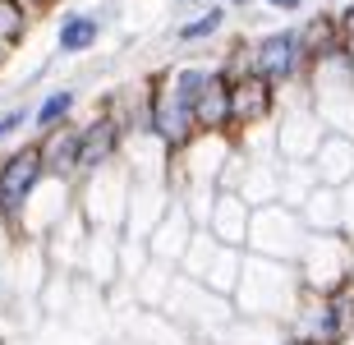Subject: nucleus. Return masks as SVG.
<instances>
[{
	"mask_svg": "<svg viewBox=\"0 0 354 345\" xmlns=\"http://www.w3.org/2000/svg\"><path fill=\"white\" fill-rule=\"evenodd\" d=\"M221 28H225V5H207L198 19L175 28V41H180V46H198V41H212Z\"/></svg>",
	"mask_w": 354,
	"mask_h": 345,
	"instance_id": "nucleus-12",
	"label": "nucleus"
},
{
	"mask_svg": "<svg viewBox=\"0 0 354 345\" xmlns=\"http://www.w3.org/2000/svg\"><path fill=\"white\" fill-rule=\"evenodd\" d=\"M189 5H212V0H189Z\"/></svg>",
	"mask_w": 354,
	"mask_h": 345,
	"instance_id": "nucleus-17",
	"label": "nucleus"
},
{
	"mask_svg": "<svg viewBox=\"0 0 354 345\" xmlns=\"http://www.w3.org/2000/svg\"><path fill=\"white\" fill-rule=\"evenodd\" d=\"M74 106H79V88H51V93L32 106V129L51 133V129H60V124H69V120H74Z\"/></svg>",
	"mask_w": 354,
	"mask_h": 345,
	"instance_id": "nucleus-11",
	"label": "nucleus"
},
{
	"mask_svg": "<svg viewBox=\"0 0 354 345\" xmlns=\"http://www.w3.org/2000/svg\"><path fill=\"white\" fill-rule=\"evenodd\" d=\"M143 129L166 157L184 152V147L198 138L194 111H189V102L171 88V69H161V74H152V79L143 83Z\"/></svg>",
	"mask_w": 354,
	"mask_h": 345,
	"instance_id": "nucleus-1",
	"label": "nucleus"
},
{
	"mask_svg": "<svg viewBox=\"0 0 354 345\" xmlns=\"http://www.w3.org/2000/svg\"><path fill=\"white\" fill-rule=\"evenodd\" d=\"M230 5H249V0H230Z\"/></svg>",
	"mask_w": 354,
	"mask_h": 345,
	"instance_id": "nucleus-18",
	"label": "nucleus"
},
{
	"mask_svg": "<svg viewBox=\"0 0 354 345\" xmlns=\"http://www.w3.org/2000/svg\"><path fill=\"white\" fill-rule=\"evenodd\" d=\"M308 166H313L317 185H327V189H350V185H354V138H350V133L327 129Z\"/></svg>",
	"mask_w": 354,
	"mask_h": 345,
	"instance_id": "nucleus-9",
	"label": "nucleus"
},
{
	"mask_svg": "<svg viewBox=\"0 0 354 345\" xmlns=\"http://www.w3.org/2000/svg\"><path fill=\"white\" fill-rule=\"evenodd\" d=\"M249 69L272 88H295L308 79V55H304L299 28H281V32H263L249 46Z\"/></svg>",
	"mask_w": 354,
	"mask_h": 345,
	"instance_id": "nucleus-4",
	"label": "nucleus"
},
{
	"mask_svg": "<svg viewBox=\"0 0 354 345\" xmlns=\"http://www.w3.org/2000/svg\"><path fill=\"white\" fill-rule=\"evenodd\" d=\"M102 41V19L97 14H65L55 28V46L65 55H88Z\"/></svg>",
	"mask_w": 354,
	"mask_h": 345,
	"instance_id": "nucleus-10",
	"label": "nucleus"
},
{
	"mask_svg": "<svg viewBox=\"0 0 354 345\" xmlns=\"http://www.w3.org/2000/svg\"><path fill=\"white\" fill-rule=\"evenodd\" d=\"M28 124V106H14V111H0V143L10 138V133H19Z\"/></svg>",
	"mask_w": 354,
	"mask_h": 345,
	"instance_id": "nucleus-14",
	"label": "nucleus"
},
{
	"mask_svg": "<svg viewBox=\"0 0 354 345\" xmlns=\"http://www.w3.org/2000/svg\"><path fill=\"white\" fill-rule=\"evenodd\" d=\"M0 65H5V46H0Z\"/></svg>",
	"mask_w": 354,
	"mask_h": 345,
	"instance_id": "nucleus-19",
	"label": "nucleus"
},
{
	"mask_svg": "<svg viewBox=\"0 0 354 345\" xmlns=\"http://www.w3.org/2000/svg\"><path fill=\"white\" fill-rule=\"evenodd\" d=\"M28 37V5L24 0H0V46L10 51Z\"/></svg>",
	"mask_w": 354,
	"mask_h": 345,
	"instance_id": "nucleus-13",
	"label": "nucleus"
},
{
	"mask_svg": "<svg viewBox=\"0 0 354 345\" xmlns=\"http://www.w3.org/2000/svg\"><path fill=\"white\" fill-rule=\"evenodd\" d=\"M276 345H308V341H304V336H295V332H286V336H281Z\"/></svg>",
	"mask_w": 354,
	"mask_h": 345,
	"instance_id": "nucleus-16",
	"label": "nucleus"
},
{
	"mask_svg": "<svg viewBox=\"0 0 354 345\" xmlns=\"http://www.w3.org/2000/svg\"><path fill=\"white\" fill-rule=\"evenodd\" d=\"M124 143H129V124L120 120L115 106H106L92 120H83L79 124V185L92 180L97 171H106V166H115Z\"/></svg>",
	"mask_w": 354,
	"mask_h": 345,
	"instance_id": "nucleus-5",
	"label": "nucleus"
},
{
	"mask_svg": "<svg viewBox=\"0 0 354 345\" xmlns=\"http://www.w3.org/2000/svg\"><path fill=\"white\" fill-rule=\"evenodd\" d=\"M46 175H41V152H37V138H24L19 147H10L0 157V221L19 235L24 230V216L28 207L37 203Z\"/></svg>",
	"mask_w": 354,
	"mask_h": 345,
	"instance_id": "nucleus-3",
	"label": "nucleus"
},
{
	"mask_svg": "<svg viewBox=\"0 0 354 345\" xmlns=\"http://www.w3.org/2000/svg\"><path fill=\"white\" fill-rule=\"evenodd\" d=\"M267 5H272V10H281V14H295L304 0H267Z\"/></svg>",
	"mask_w": 354,
	"mask_h": 345,
	"instance_id": "nucleus-15",
	"label": "nucleus"
},
{
	"mask_svg": "<svg viewBox=\"0 0 354 345\" xmlns=\"http://www.w3.org/2000/svg\"><path fill=\"white\" fill-rule=\"evenodd\" d=\"M198 133L212 138H230V74L221 65H207V79L198 83V93L189 97Z\"/></svg>",
	"mask_w": 354,
	"mask_h": 345,
	"instance_id": "nucleus-7",
	"label": "nucleus"
},
{
	"mask_svg": "<svg viewBox=\"0 0 354 345\" xmlns=\"http://www.w3.org/2000/svg\"><path fill=\"white\" fill-rule=\"evenodd\" d=\"M37 152H41L46 185H60V189L79 185V124L74 120L51 129V133H37Z\"/></svg>",
	"mask_w": 354,
	"mask_h": 345,
	"instance_id": "nucleus-8",
	"label": "nucleus"
},
{
	"mask_svg": "<svg viewBox=\"0 0 354 345\" xmlns=\"http://www.w3.org/2000/svg\"><path fill=\"white\" fill-rule=\"evenodd\" d=\"M286 332L304 336L308 345H350L354 341V281L327 295H304Z\"/></svg>",
	"mask_w": 354,
	"mask_h": 345,
	"instance_id": "nucleus-2",
	"label": "nucleus"
},
{
	"mask_svg": "<svg viewBox=\"0 0 354 345\" xmlns=\"http://www.w3.org/2000/svg\"><path fill=\"white\" fill-rule=\"evenodd\" d=\"M276 111H281V88L258 79L253 69L230 74V143H239V133H253L258 124H267Z\"/></svg>",
	"mask_w": 354,
	"mask_h": 345,
	"instance_id": "nucleus-6",
	"label": "nucleus"
}]
</instances>
